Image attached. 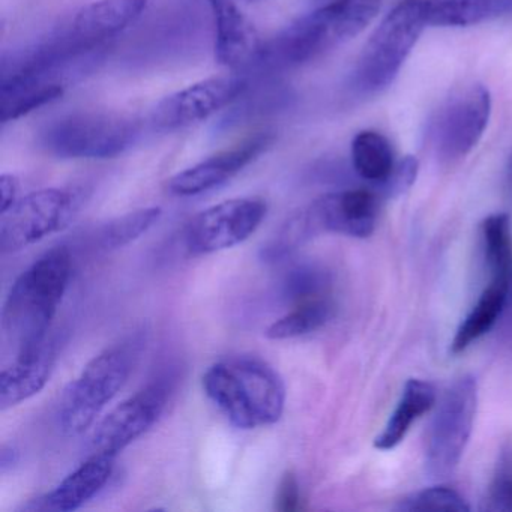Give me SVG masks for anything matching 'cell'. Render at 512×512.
<instances>
[{
  "instance_id": "cell-24",
  "label": "cell",
  "mask_w": 512,
  "mask_h": 512,
  "mask_svg": "<svg viewBox=\"0 0 512 512\" xmlns=\"http://www.w3.org/2000/svg\"><path fill=\"white\" fill-rule=\"evenodd\" d=\"M485 260L491 278L512 280V239L508 215L493 214L481 226Z\"/></svg>"
},
{
  "instance_id": "cell-17",
  "label": "cell",
  "mask_w": 512,
  "mask_h": 512,
  "mask_svg": "<svg viewBox=\"0 0 512 512\" xmlns=\"http://www.w3.org/2000/svg\"><path fill=\"white\" fill-rule=\"evenodd\" d=\"M58 359V341L43 343L17 353L16 361L0 373V409L8 410L43 391Z\"/></svg>"
},
{
  "instance_id": "cell-20",
  "label": "cell",
  "mask_w": 512,
  "mask_h": 512,
  "mask_svg": "<svg viewBox=\"0 0 512 512\" xmlns=\"http://www.w3.org/2000/svg\"><path fill=\"white\" fill-rule=\"evenodd\" d=\"M511 286L512 280L509 278H491L490 284L485 287L472 310L458 326L451 343L452 353L464 352L491 331L505 310Z\"/></svg>"
},
{
  "instance_id": "cell-5",
  "label": "cell",
  "mask_w": 512,
  "mask_h": 512,
  "mask_svg": "<svg viewBox=\"0 0 512 512\" xmlns=\"http://www.w3.org/2000/svg\"><path fill=\"white\" fill-rule=\"evenodd\" d=\"M427 26L425 0H400L365 43L353 73L355 88L367 95L388 89Z\"/></svg>"
},
{
  "instance_id": "cell-15",
  "label": "cell",
  "mask_w": 512,
  "mask_h": 512,
  "mask_svg": "<svg viewBox=\"0 0 512 512\" xmlns=\"http://www.w3.org/2000/svg\"><path fill=\"white\" fill-rule=\"evenodd\" d=\"M215 20V58L233 73H244L262 61L265 43L235 0H208Z\"/></svg>"
},
{
  "instance_id": "cell-2",
  "label": "cell",
  "mask_w": 512,
  "mask_h": 512,
  "mask_svg": "<svg viewBox=\"0 0 512 512\" xmlns=\"http://www.w3.org/2000/svg\"><path fill=\"white\" fill-rule=\"evenodd\" d=\"M73 272L67 247H55L35 260L11 287L2 311L8 343L17 353L43 343L64 299Z\"/></svg>"
},
{
  "instance_id": "cell-32",
  "label": "cell",
  "mask_w": 512,
  "mask_h": 512,
  "mask_svg": "<svg viewBox=\"0 0 512 512\" xmlns=\"http://www.w3.org/2000/svg\"><path fill=\"white\" fill-rule=\"evenodd\" d=\"M19 461V451L14 446H4L0 454V470L7 472L8 469Z\"/></svg>"
},
{
  "instance_id": "cell-29",
  "label": "cell",
  "mask_w": 512,
  "mask_h": 512,
  "mask_svg": "<svg viewBox=\"0 0 512 512\" xmlns=\"http://www.w3.org/2000/svg\"><path fill=\"white\" fill-rule=\"evenodd\" d=\"M418 172L419 163L416 157L407 155V157L401 158L398 163H395L394 170H392L389 178L382 184L386 196L395 197L406 193L415 184Z\"/></svg>"
},
{
  "instance_id": "cell-11",
  "label": "cell",
  "mask_w": 512,
  "mask_h": 512,
  "mask_svg": "<svg viewBox=\"0 0 512 512\" xmlns=\"http://www.w3.org/2000/svg\"><path fill=\"white\" fill-rule=\"evenodd\" d=\"M173 380V376L158 377L145 389L112 410L92 436L94 452L116 457L146 431L151 430L169 403Z\"/></svg>"
},
{
  "instance_id": "cell-13",
  "label": "cell",
  "mask_w": 512,
  "mask_h": 512,
  "mask_svg": "<svg viewBox=\"0 0 512 512\" xmlns=\"http://www.w3.org/2000/svg\"><path fill=\"white\" fill-rule=\"evenodd\" d=\"M274 142V134L256 133L230 149L218 152L196 166L179 172L167 182V190L173 196H199L215 190L235 178L239 172L256 161Z\"/></svg>"
},
{
  "instance_id": "cell-9",
  "label": "cell",
  "mask_w": 512,
  "mask_h": 512,
  "mask_svg": "<svg viewBox=\"0 0 512 512\" xmlns=\"http://www.w3.org/2000/svg\"><path fill=\"white\" fill-rule=\"evenodd\" d=\"M491 95L473 83L455 91L443 103L431 125V140L442 160L467 157L481 142L491 118Z\"/></svg>"
},
{
  "instance_id": "cell-8",
  "label": "cell",
  "mask_w": 512,
  "mask_h": 512,
  "mask_svg": "<svg viewBox=\"0 0 512 512\" xmlns=\"http://www.w3.org/2000/svg\"><path fill=\"white\" fill-rule=\"evenodd\" d=\"M73 191L47 188L17 200L0 218V251L17 253L64 230L79 211Z\"/></svg>"
},
{
  "instance_id": "cell-26",
  "label": "cell",
  "mask_w": 512,
  "mask_h": 512,
  "mask_svg": "<svg viewBox=\"0 0 512 512\" xmlns=\"http://www.w3.org/2000/svg\"><path fill=\"white\" fill-rule=\"evenodd\" d=\"M329 286L328 272L314 265H302L292 269L283 281V295L295 304L322 298Z\"/></svg>"
},
{
  "instance_id": "cell-4",
  "label": "cell",
  "mask_w": 512,
  "mask_h": 512,
  "mask_svg": "<svg viewBox=\"0 0 512 512\" xmlns=\"http://www.w3.org/2000/svg\"><path fill=\"white\" fill-rule=\"evenodd\" d=\"M143 346V334L130 335L89 361L67 386L59 403V427L64 434L80 436L94 425L104 407L124 388Z\"/></svg>"
},
{
  "instance_id": "cell-19",
  "label": "cell",
  "mask_w": 512,
  "mask_h": 512,
  "mask_svg": "<svg viewBox=\"0 0 512 512\" xmlns=\"http://www.w3.org/2000/svg\"><path fill=\"white\" fill-rule=\"evenodd\" d=\"M436 400V388L430 382L421 379L407 380L397 407L389 416L382 433L374 440V448L380 451L397 448L409 433L413 422L433 409Z\"/></svg>"
},
{
  "instance_id": "cell-21",
  "label": "cell",
  "mask_w": 512,
  "mask_h": 512,
  "mask_svg": "<svg viewBox=\"0 0 512 512\" xmlns=\"http://www.w3.org/2000/svg\"><path fill=\"white\" fill-rule=\"evenodd\" d=\"M428 26L469 28L512 14V0H425Z\"/></svg>"
},
{
  "instance_id": "cell-23",
  "label": "cell",
  "mask_w": 512,
  "mask_h": 512,
  "mask_svg": "<svg viewBox=\"0 0 512 512\" xmlns=\"http://www.w3.org/2000/svg\"><path fill=\"white\" fill-rule=\"evenodd\" d=\"M334 314V305L328 298L311 299L296 304L290 313L275 320L265 331L269 340H289L311 334L323 328Z\"/></svg>"
},
{
  "instance_id": "cell-6",
  "label": "cell",
  "mask_w": 512,
  "mask_h": 512,
  "mask_svg": "<svg viewBox=\"0 0 512 512\" xmlns=\"http://www.w3.org/2000/svg\"><path fill=\"white\" fill-rule=\"evenodd\" d=\"M139 137V125L116 112H77L50 122L40 134L47 152L71 160H107L124 154Z\"/></svg>"
},
{
  "instance_id": "cell-31",
  "label": "cell",
  "mask_w": 512,
  "mask_h": 512,
  "mask_svg": "<svg viewBox=\"0 0 512 512\" xmlns=\"http://www.w3.org/2000/svg\"><path fill=\"white\" fill-rule=\"evenodd\" d=\"M20 182L14 175L0 176V214L11 208L19 200Z\"/></svg>"
},
{
  "instance_id": "cell-1",
  "label": "cell",
  "mask_w": 512,
  "mask_h": 512,
  "mask_svg": "<svg viewBox=\"0 0 512 512\" xmlns=\"http://www.w3.org/2000/svg\"><path fill=\"white\" fill-rule=\"evenodd\" d=\"M382 0H334L287 26L265 44L260 67H302L349 43L379 16Z\"/></svg>"
},
{
  "instance_id": "cell-7",
  "label": "cell",
  "mask_w": 512,
  "mask_h": 512,
  "mask_svg": "<svg viewBox=\"0 0 512 512\" xmlns=\"http://www.w3.org/2000/svg\"><path fill=\"white\" fill-rule=\"evenodd\" d=\"M476 409L478 385L472 376L460 377L443 392L425 448V470L431 478H446L457 469L472 434Z\"/></svg>"
},
{
  "instance_id": "cell-12",
  "label": "cell",
  "mask_w": 512,
  "mask_h": 512,
  "mask_svg": "<svg viewBox=\"0 0 512 512\" xmlns=\"http://www.w3.org/2000/svg\"><path fill=\"white\" fill-rule=\"evenodd\" d=\"M248 89L242 73L209 77L163 98L155 107L152 121L161 130H181L206 121L238 100Z\"/></svg>"
},
{
  "instance_id": "cell-22",
  "label": "cell",
  "mask_w": 512,
  "mask_h": 512,
  "mask_svg": "<svg viewBox=\"0 0 512 512\" xmlns=\"http://www.w3.org/2000/svg\"><path fill=\"white\" fill-rule=\"evenodd\" d=\"M352 164L365 181L383 184L395 167L391 143L377 131H361L352 142Z\"/></svg>"
},
{
  "instance_id": "cell-10",
  "label": "cell",
  "mask_w": 512,
  "mask_h": 512,
  "mask_svg": "<svg viewBox=\"0 0 512 512\" xmlns=\"http://www.w3.org/2000/svg\"><path fill=\"white\" fill-rule=\"evenodd\" d=\"M268 214L259 197L226 200L197 214L185 230V247L193 256L217 253L247 241Z\"/></svg>"
},
{
  "instance_id": "cell-27",
  "label": "cell",
  "mask_w": 512,
  "mask_h": 512,
  "mask_svg": "<svg viewBox=\"0 0 512 512\" xmlns=\"http://www.w3.org/2000/svg\"><path fill=\"white\" fill-rule=\"evenodd\" d=\"M398 511H470L466 499L454 488L446 485L424 488L401 500Z\"/></svg>"
},
{
  "instance_id": "cell-14",
  "label": "cell",
  "mask_w": 512,
  "mask_h": 512,
  "mask_svg": "<svg viewBox=\"0 0 512 512\" xmlns=\"http://www.w3.org/2000/svg\"><path fill=\"white\" fill-rule=\"evenodd\" d=\"M304 212L314 233L331 232L364 239L376 229L379 199L368 190L337 191L314 200Z\"/></svg>"
},
{
  "instance_id": "cell-28",
  "label": "cell",
  "mask_w": 512,
  "mask_h": 512,
  "mask_svg": "<svg viewBox=\"0 0 512 512\" xmlns=\"http://www.w3.org/2000/svg\"><path fill=\"white\" fill-rule=\"evenodd\" d=\"M482 509L491 512H512V446L500 454L493 478L487 488Z\"/></svg>"
},
{
  "instance_id": "cell-30",
  "label": "cell",
  "mask_w": 512,
  "mask_h": 512,
  "mask_svg": "<svg viewBox=\"0 0 512 512\" xmlns=\"http://www.w3.org/2000/svg\"><path fill=\"white\" fill-rule=\"evenodd\" d=\"M301 488L295 473L286 472L278 485L275 509L281 512H295L302 508Z\"/></svg>"
},
{
  "instance_id": "cell-3",
  "label": "cell",
  "mask_w": 512,
  "mask_h": 512,
  "mask_svg": "<svg viewBox=\"0 0 512 512\" xmlns=\"http://www.w3.org/2000/svg\"><path fill=\"white\" fill-rule=\"evenodd\" d=\"M202 385L230 424L241 430L272 425L283 416V379L262 359L236 356L215 362L203 374Z\"/></svg>"
},
{
  "instance_id": "cell-25",
  "label": "cell",
  "mask_w": 512,
  "mask_h": 512,
  "mask_svg": "<svg viewBox=\"0 0 512 512\" xmlns=\"http://www.w3.org/2000/svg\"><path fill=\"white\" fill-rule=\"evenodd\" d=\"M161 215H163L161 208L152 206V208L128 212V214L122 215V217L109 221L101 229V247L106 248V250H118V248L137 241V239L142 238L145 233H148L158 223Z\"/></svg>"
},
{
  "instance_id": "cell-18",
  "label": "cell",
  "mask_w": 512,
  "mask_h": 512,
  "mask_svg": "<svg viewBox=\"0 0 512 512\" xmlns=\"http://www.w3.org/2000/svg\"><path fill=\"white\" fill-rule=\"evenodd\" d=\"M115 458V455L94 452L55 490L40 499V509L70 512L82 508L106 487L115 469Z\"/></svg>"
},
{
  "instance_id": "cell-16",
  "label": "cell",
  "mask_w": 512,
  "mask_h": 512,
  "mask_svg": "<svg viewBox=\"0 0 512 512\" xmlns=\"http://www.w3.org/2000/svg\"><path fill=\"white\" fill-rule=\"evenodd\" d=\"M148 0H95L77 11L61 31L80 46L101 49L110 38L136 23Z\"/></svg>"
}]
</instances>
